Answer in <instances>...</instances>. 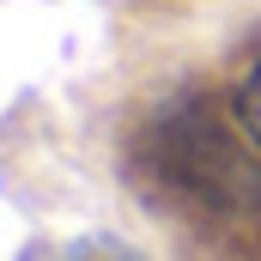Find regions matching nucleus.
Wrapping results in <instances>:
<instances>
[{
	"instance_id": "obj_1",
	"label": "nucleus",
	"mask_w": 261,
	"mask_h": 261,
	"mask_svg": "<svg viewBox=\"0 0 261 261\" xmlns=\"http://www.w3.org/2000/svg\"><path fill=\"white\" fill-rule=\"evenodd\" d=\"M231 110H237V128L249 134V146L261 152V61L237 79V97H231Z\"/></svg>"
}]
</instances>
